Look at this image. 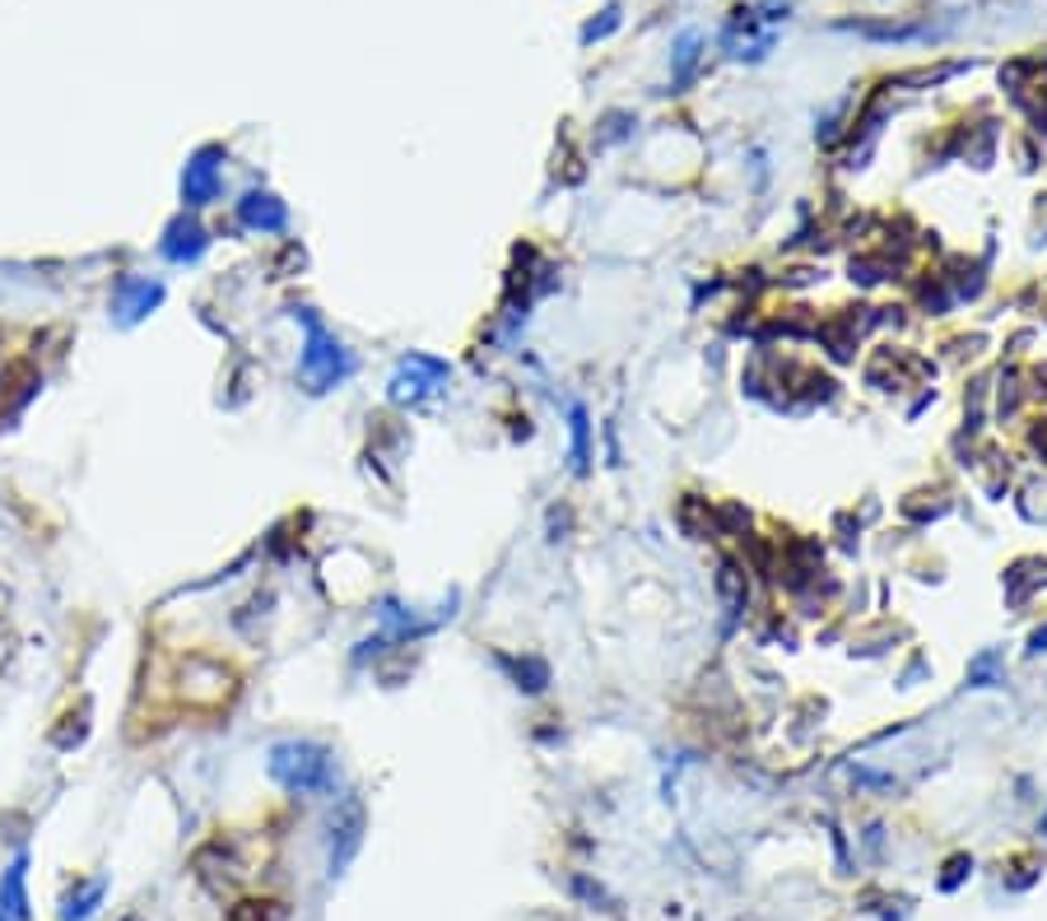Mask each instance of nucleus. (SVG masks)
<instances>
[{
    "mask_svg": "<svg viewBox=\"0 0 1047 921\" xmlns=\"http://www.w3.org/2000/svg\"><path fill=\"white\" fill-rule=\"evenodd\" d=\"M159 299H164V284H149V280H126L122 289H117V322H140L145 312H154L159 307Z\"/></svg>",
    "mask_w": 1047,
    "mask_h": 921,
    "instance_id": "4",
    "label": "nucleus"
},
{
    "mask_svg": "<svg viewBox=\"0 0 1047 921\" xmlns=\"http://www.w3.org/2000/svg\"><path fill=\"white\" fill-rule=\"evenodd\" d=\"M271 777L289 792H322L331 782V754L322 745H303V740H289V745L271 750Z\"/></svg>",
    "mask_w": 1047,
    "mask_h": 921,
    "instance_id": "1",
    "label": "nucleus"
},
{
    "mask_svg": "<svg viewBox=\"0 0 1047 921\" xmlns=\"http://www.w3.org/2000/svg\"><path fill=\"white\" fill-rule=\"evenodd\" d=\"M699 48H703L699 33H680V42H676V75H680V80H689V71H694Z\"/></svg>",
    "mask_w": 1047,
    "mask_h": 921,
    "instance_id": "9",
    "label": "nucleus"
},
{
    "mask_svg": "<svg viewBox=\"0 0 1047 921\" xmlns=\"http://www.w3.org/2000/svg\"><path fill=\"white\" fill-rule=\"evenodd\" d=\"M242 223H248V229H284V206H280V200L275 196H248V200H242Z\"/></svg>",
    "mask_w": 1047,
    "mask_h": 921,
    "instance_id": "6",
    "label": "nucleus"
},
{
    "mask_svg": "<svg viewBox=\"0 0 1047 921\" xmlns=\"http://www.w3.org/2000/svg\"><path fill=\"white\" fill-rule=\"evenodd\" d=\"M29 857H14V866L0 880V921H29V893H24Z\"/></svg>",
    "mask_w": 1047,
    "mask_h": 921,
    "instance_id": "5",
    "label": "nucleus"
},
{
    "mask_svg": "<svg viewBox=\"0 0 1047 921\" xmlns=\"http://www.w3.org/2000/svg\"><path fill=\"white\" fill-rule=\"evenodd\" d=\"M103 893H107V880L84 885L80 893H71V903L61 908V921H84V917H94V908L103 903Z\"/></svg>",
    "mask_w": 1047,
    "mask_h": 921,
    "instance_id": "8",
    "label": "nucleus"
},
{
    "mask_svg": "<svg viewBox=\"0 0 1047 921\" xmlns=\"http://www.w3.org/2000/svg\"><path fill=\"white\" fill-rule=\"evenodd\" d=\"M600 14H606V19H591V24H587V33H583L587 42H596V38H606V33H610V29L619 24V10H615V6H610V10H600Z\"/></svg>",
    "mask_w": 1047,
    "mask_h": 921,
    "instance_id": "10",
    "label": "nucleus"
},
{
    "mask_svg": "<svg viewBox=\"0 0 1047 921\" xmlns=\"http://www.w3.org/2000/svg\"><path fill=\"white\" fill-rule=\"evenodd\" d=\"M299 317H303V326H307V349H303V358H299L303 381H307L312 391L336 387V381L349 373V358H345L341 341H336V335H331L317 317H307V312H299Z\"/></svg>",
    "mask_w": 1047,
    "mask_h": 921,
    "instance_id": "2",
    "label": "nucleus"
},
{
    "mask_svg": "<svg viewBox=\"0 0 1047 921\" xmlns=\"http://www.w3.org/2000/svg\"><path fill=\"white\" fill-rule=\"evenodd\" d=\"M214 159H219V149H200L187 164V172H182L187 206H206V200H214V191H219V164Z\"/></svg>",
    "mask_w": 1047,
    "mask_h": 921,
    "instance_id": "3",
    "label": "nucleus"
},
{
    "mask_svg": "<svg viewBox=\"0 0 1047 921\" xmlns=\"http://www.w3.org/2000/svg\"><path fill=\"white\" fill-rule=\"evenodd\" d=\"M200 247H206V233L196 229V223H172L168 229V242H164V252H168V261H196L200 257Z\"/></svg>",
    "mask_w": 1047,
    "mask_h": 921,
    "instance_id": "7",
    "label": "nucleus"
}]
</instances>
